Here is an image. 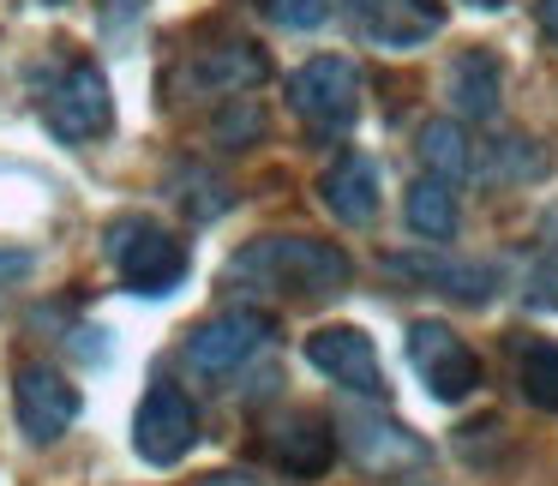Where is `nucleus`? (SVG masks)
Segmentation results:
<instances>
[{"mask_svg": "<svg viewBox=\"0 0 558 486\" xmlns=\"http://www.w3.org/2000/svg\"><path fill=\"white\" fill-rule=\"evenodd\" d=\"M229 282H253L265 294H294V301H325V294H342L354 277L349 253L330 241H313V234H265L246 253L229 258L222 270Z\"/></svg>", "mask_w": 558, "mask_h": 486, "instance_id": "f257e3e1", "label": "nucleus"}, {"mask_svg": "<svg viewBox=\"0 0 558 486\" xmlns=\"http://www.w3.org/2000/svg\"><path fill=\"white\" fill-rule=\"evenodd\" d=\"M109 258H114V270H121L126 289L150 294V301L186 282V246L174 241L169 229L145 222V217H121V222H114V229H109Z\"/></svg>", "mask_w": 558, "mask_h": 486, "instance_id": "f03ea898", "label": "nucleus"}, {"mask_svg": "<svg viewBox=\"0 0 558 486\" xmlns=\"http://www.w3.org/2000/svg\"><path fill=\"white\" fill-rule=\"evenodd\" d=\"M289 102L313 133L325 138L349 133L354 114H361V66L342 61V54H318V61H306L289 78Z\"/></svg>", "mask_w": 558, "mask_h": 486, "instance_id": "7ed1b4c3", "label": "nucleus"}, {"mask_svg": "<svg viewBox=\"0 0 558 486\" xmlns=\"http://www.w3.org/2000/svg\"><path fill=\"white\" fill-rule=\"evenodd\" d=\"M43 121H49V133L61 138V145H85V138L109 133V121H114L109 78H102L90 61H73L49 85V97H43Z\"/></svg>", "mask_w": 558, "mask_h": 486, "instance_id": "20e7f679", "label": "nucleus"}, {"mask_svg": "<svg viewBox=\"0 0 558 486\" xmlns=\"http://www.w3.org/2000/svg\"><path fill=\"white\" fill-rule=\"evenodd\" d=\"M409 366L421 373V385L433 390L438 402H462L474 385H481V361L474 349L438 318H414L409 325Z\"/></svg>", "mask_w": 558, "mask_h": 486, "instance_id": "39448f33", "label": "nucleus"}, {"mask_svg": "<svg viewBox=\"0 0 558 486\" xmlns=\"http://www.w3.org/2000/svg\"><path fill=\"white\" fill-rule=\"evenodd\" d=\"M198 445V414L186 402L181 385H150L145 402L133 414V450L150 462V469H174L186 450Z\"/></svg>", "mask_w": 558, "mask_h": 486, "instance_id": "423d86ee", "label": "nucleus"}, {"mask_svg": "<svg viewBox=\"0 0 558 486\" xmlns=\"http://www.w3.org/2000/svg\"><path fill=\"white\" fill-rule=\"evenodd\" d=\"M342 19L373 49H421L438 37L445 7L438 0H342Z\"/></svg>", "mask_w": 558, "mask_h": 486, "instance_id": "0eeeda50", "label": "nucleus"}, {"mask_svg": "<svg viewBox=\"0 0 558 486\" xmlns=\"http://www.w3.org/2000/svg\"><path fill=\"white\" fill-rule=\"evenodd\" d=\"M306 361L330 378V385L354 390V397H385V373H378V349L361 325H318L306 337Z\"/></svg>", "mask_w": 558, "mask_h": 486, "instance_id": "6e6552de", "label": "nucleus"}, {"mask_svg": "<svg viewBox=\"0 0 558 486\" xmlns=\"http://www.w3.org/2000/svg\"><path fill=\"white\" fill-rule=\"evenodd\" d=\"M13 402H19V426H25V438H37V445L61 438L66 426L78 421V390L43 361H25L13 373Z\"/></svg>", "mask_w": 558, "mask_h": 486, "instance_id": "1a4fd4ad", "label": "nucleus"}, {"mask_svg": "<svg viewBox=\"0 0 558 486\" xmlns=\"http://www.w3.org/2000/svg\"><path fill=\"white\" fill-rule=\"evenodd\" d=\"M342 445L354 450V462L373 474H397V469H414L426 462V445L409 433L402 421H385V414H361V409H342Z\"/></svg>", "mask_w": 558, "mask_h": 486, "instance_id": "9d476101", "label": "nucleus"}, {"mask_svg": "<svg viewBox=\"0 0 558 486\" xmlns=\"http://www.w3.org/2000/svg\"><path fill=\"white\" fill-rule=\"evenodd\" d=\"M265 337H270V313L234 306V313H217L210 325L193 330V342H186V361H193L198 373H234V366H241Z\"/></svg>", "mask_w": 558, "mask_h": 486, "instance_id": "9b49d317", "label": "nucleus"}, {"mask_svg": "<svg viewBox=\"0 0 558 486\" xmlns=\"http://www.w3.org/2000/svg\"><path fill=\"white\" fill-rule=\"evenodd\" d=\"M318 198H325V210L337 222H349V229H361V222L378 217V169L366 157H337L325 169V181H318Z\"/></svg>", "mask_w": 558, "mask_h": 486, "instance_id": "f8f14e48", "label": "nucleus"}, {"mask_svg": "<svg viewBox=\"0 0 558 486\" xmlns=\"http://www.w3.org/2000/svg\"><path fill=\"white\" fill-rule=\"evenodd\" d=\"M385 270L402 282H426V289H438V294H457V301H486L493 282H498L493 265H457V258H414V253L385 258Z\"/></svg>", "mask_w": 558, "mask_h": 486, "instance_id": "ddd939ff", "label": "nucleus"}, {"mask_svg": "<svg viewBox=\"0 0 558 486\" xmlns=\"http://www.w3.org/2000/svg\"><path fill=\"white\" fill-rule=\"evenodd\" d=\"M265 73H270V61L253 42H222V49H205L193 61V85L217 90V97H241V90L265 85Z\"/></svg>", "mask_w": 558, "mask_h": 486, "instance_id": "4468645a", "label": "nucleus"}, {"mask_svg": "<svg viewBox=\"0 0 558 486\" xmlns=\"http://www.w3.org/2000/svg\"><path fill=\"white\" fill-rule=\"evenodd\" d=\"M270 457L282 462L289 474H325L330 457H337V433H330L318 414H294L270 433Z\"/></svg>", "mask_w": 558, "mask_h": 486, "instance_id": "2eb2a0df", "label": "nucleus"}, {"mask_svg": "<svg viewBox=\"0 0 558 486\" xmlns=\"http://www.w3.org/2000/svg\"><path fill=\"white\" fill-rule=\"evenodd\" d=\"M450 102L469 121H493L498 114V61L486 49H462L450 61Z\"/></svg>", "mask_w": 558, "mask_h": 486, "instance_id": "dca6fc26", "label": "nucleus"}, {"mask_svg": "<svg viewBox=\"0 0 558 486\" xmlns=\"http://www.w3.org/2000/svg\"><path fill=\"white\" fill-rule=\"evenodd\" d=\"M402 217H409V229L421 241H450L457 234V193H450V181H438V174L414 181L409 198H402Z\"/></svg>", "mask_w": 558, "mask_h": 486, "instance_id": "f3484780", "label": "nucleus"}, {"mask_svg": "<svg viewBox=\"0 0 558 486\" xmlns=\"http://www.w3.org/2000/svg\"><path fill=\"white\" fill-rule=\"evenodd\" d=\"M414 150H421V162L438 174V181H469L481 162H474V145L469 133H462L457 121H426L421 138H414Z\"/></svg>", "mask_w": 558, "mask_h": 486, "instance_id": "a211bd4d", "label": "nucleus"}, {"mask_svg": "<svg viewBox=\"0 0 558 486\" xmlns=\"http://www.w3.org/2000/svg\"><path fill=\"white\" fill-rule=\"evenodd\" d=\"M517 385L534 409L558 414V342H529L517 361Z\"/></svg>", "mask_w": 558, "mask_h": 486, "instance_id": "6ab92c4d", "label": "nucleus"}, {"mask_svg": "<svg viewBox=\"0 0 558 486\" xmlns=\"http://www.w3.org/2000/svg\"><path fill=\"white\" fill-rule=\"evenodd\" d=\"M258 133H265V114H258V102L246 97V90H241V97H229V109L217 114V138H222L229 150H241V145H253Z\"/></svg>", "mask_w": 558, "mask_h": 486, "instance_id": "aec40b11", "label": "nucleus"}, {"mask_svg": "<svg viewBox=\"0 0 558 486\" xmlns=\"http://www.w3.org/2000/svg\"><path fill=\"white\" fill-rule=\"evenodd\" d=\"M265 13L282 31H318L330 19V0H265Z\"/></svg>", "mask_w": 558, "mask_h": 486, "instance_id": "412c9836", "label": "nucleus"}, {"mask_svg": "<svg viewBox=\"0 0 558 486\" xmlns=\"http://www.w3.org/2000/svg\"><path fill=\"white\" fill-rule=\"evenodd\" d=\"M31 265H37L31 253H13V246H0V294L13 289V282H25V277H31Z\"/></svg>", "mask_w": 558, "mask_h": 486, "instance_id": "4be33fe9", "label": "nucleus"}, {"mask_svg": "<svg viewBox=\"0 0 558 486\" xmlns=\"http://www.w3.org/2000/svg\"><path fill=\"white\" fill-rule=\"evenodd\" d=\"M541 31L558 42V0H541Z\"/></svg>", "mask_w": 558, "mask_h": 486, "instance_id": "5701e85b", "label": "nucleus"}, {"mask_svg": "<svg viewBox=\"0 0 558 486\" xmlns=\"http://www.w3.org/2000/svg\"><path fill=\"white\" fill-rule=\"evenodd\" d=\"M205 486H258V481H253V474H210Z\"/></svg>", "mask_w": 558, "mask_h": 486, "instance_id": "b1692460", "label": "nucleus"}, {"mask_svg": "<svg viewBox=\"0 0 558 486\" xmlns=\"http://www.w3.org/2000/svg\"><path fill=\"white\" fill-rule=\"evenodd\" d=\"M469 7H481V13H498V7H510V0H469Z\"/></svg>", "mask_w": 558, "mask_h": 486, "instance_id": "393cba45", "label": "nucleus"}, {"mask_svg": "<svg viewBox=\"0 0 558 486\" xmlns=\"http://www.w3.org/2000/svg\"><path fill=\"white\" fill-rule=\"evenodd\" d=\"M43 7H66V0H43Z\"/></svg>", "mask_w": 558, "mask_h": 486, "instance_id": "a878e982", "label": "nucleus"}]
</instances>
